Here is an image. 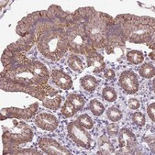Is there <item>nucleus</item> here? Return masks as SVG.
<instances>
[{"label": "nucleus", "instance_id": "obj_1", "mask_svg": "<svg viewBox=\"0 0 155 155\" xmlns=\"http://www.w3.org/2000/svg\"><path fill=\"white\" fill-rule=\"evenodd\" d=\"M74 24L73 14L64 11L59 6L51 5L46 11H36L22 18L18 23L16 31L21 37L31 35L38 42L40 36L48 30L53 28L68 29Z\"/></svg>", "mask_w": 155, "mask_h": 155}, {"label": "nucleus", "instance_id": "obj_2", "mask_svg": "<svg viewBox=\"0 0 155 155\" xmlns=\"http://www.w3.org/2000/svg\"><path fill=\"white\" fill-rule=\"evenodd\" d=\"M73 17L74 22L84 28L95 50L104 48L110 30L115 26V18L90 7L77 9Z\"/></svg>", "mask_w": 155, "mask_h": 155}, {"label": "nucleus", "instance_id": "obj_3", "mask_svg": "<svg viewBox=\"0 0 155 155\" xmlns=\"http://www.w3.org/2000/svg\"><path fill=\"white\" fill-rule=\"evenodd\" d=\"M115 25L126 41L138 44L146 43L150 49H154L155 20L153 18L122 14L115 18Z\"/></svg>", "mask_w": 155, "mask_h": 155}, {"label": "nucleus", "instance_id": "obj_4", "mask_svg": "<svg viewBox=\"0 0 155 155\" xmlns=\"http://www.w3.org/2000/svg\"><path fill=\"white\" fill-rule=\"evenodd\" d=\"M37 44L44 57L51 61L61 59L69 49L66 29L53 28L48 30L40 36Z\"/></svg>", "mask_w": 155, "mask_h": 155}, {"label": "nucleus", "instance_id": "obj_5", "mask_svg": "<svg viewBox=\"0 0 155 155\" xmlns=\"http://www.w3.org/2000/svg\"><path fill=\"white\" fill-rule=\"evenodd\" d=\"M33 137L34 133L28 124L12 120L8 126L3 127L2 141L4 144V153L30 142Z\"/></svg>", "mask_w": 155, "mask_h": 155}, {"label": "nucleus", "instance_id": "obj_6", "mask_svg": "<svg viewBox=\"0 0 155 155\" xmlns=\"http://www.w3.org/2000/svg\"><path fill=\"white\" fill-rule=\"evenodd\" d=\"M66 33L68 47L69 50L73 52L87 56L89 53L96 51L82 26L75 23L68 29H66Z\"/></svg>", "mask_w": 155, "mask_h": 155}, {"label": "nucleus", "instance_id": "obj_7", "mask_svg": "<svg viewBox=\"0 0 155 155\" xmlns=\"http://www.w3.org/2000/svg\"><path fill=\"white\" fill-rule=\"evenodd\" d=\"M0 87L7 92H23L29 96L34 97L39 100L43 101L45 98L59 94V92L54 88L43 84V85H33V84H22L18 83L2 81L0 83Z\"/></svg>", "mask_w": 155, "mask_h": 155}, {"label": "nucleus", "instance_id": "obj_8", "mask_svg": "<svg viewBox=\"0 0 155 155\" xmlns=\"http://www.w3.org/2000/svg\"><path fill=\"white\" fill-rule=\"evenodd\" d=\"M104 48L111 61L119 63L123 60L125 54L126 40L116 25L110 30Z\"/></svg>", "mask_w": 155, "mask_h": 155}, {"label": "nucleus", "instance_id": "obj_9", "mask_svg": "<svg viewBox=\"0 0 155 155\" xmlns=\"http://www.w3.org/2000/svg\"><path fill=\"white\" fill-rule=\"evenodd\" d=\"M67 130L70 139L79 147L84 149H90L92 147L93 140L88 131L81 127L76 121H73L68 124Z\"/></svg>", "mask_w": 155, "mask_h": 155}, {"label": "nucleus", "instance_id": "obj_10", "mask_svg": "<svg viewBox=\"0 0 155 155\" xmlns=\"http://www.w3.org/2000/svg\"><path fill=\"white\" fill-rule=\"evenodd\" d=\"M118 141L120 151L118 154H134L138 150V141L135 135L128 129L118 131Z\"/></svg>", "mask_w": 155, "mask_h": 155}, {"label": "nucleus", "instance_id": "obj_11", "mask_svg": "<svg viewBox=\"0 0 155 155\" xmlns=\"http://www.w3.org/2000/svg\"><path fill=\"white\" fill-rule=\"evenodd\" d=\"M38 110V104H32L27 108L18 107H8L1 110V120L8 118H21L28 119L32 117Z\"/></svg>", "mask_w": 155, "mask_h": 155}, {"label": "nucleus", "instance_id": "obj_12", "mask_svg": "<svg viewBox=\"0 0 155 155\" xmlns=\"http://www.w3.org/2000/svg\"><path fill=\"white\" fill-rule=\"evenodd\" d=\"M119 86L125 91L127 94H136L139 90V79L137 74L131 71H125L120 74L118 80Z\"/></svg>", "mask_w": 155, "mask_h": 155}, {"label": "nucleus", "instance_id": "obj_13", "mask_svg": "<svg viewBox=\"0 0 155 155\" xmlns=\"http://www.w3.org/2000/svg\"><path fill=\"white\" fill-rule=\"evenodd\" d=\"M39 146L42 151L49 155H70L72 154L65 147L61 145L55 140L50 138H43L40 140Z\"/></svg>", "mask_w": 155, "mask_h": 155}, {"label": "nucleus", "instance_id": "obj_14", "mask_svg": "<svg viewBox=\"0 0 155 155\" xmlns=\"http://www.w3.org/2000/svg\"><path fill=\"white\" fill-rule=\"evenodd\" d=\"M36 125L46 131H53L58 127V119L57 117L50 113L42 112L35 117Z\"/></svg>", "mask_w": 155, "mask_h": 155}, {"label": "nucleus", "instance_id": "obj_15", "mask_svg": "<svg viewBox=\"0 0 155 155\" xmlns=\"http://www.w3.org/2000/svg\"><path fill=\"white\" fill-rule=\"evenodd\" d=\"M37 42V40L31 36V35H26L24 37H22L20 40H18V41L10 44L8 46V50L14 51V52H22L28 51L32 48V46Z\"/></svg>", "mask_w": 155, "mask_h": 155}, {"label": "nucleus", "instance_id": "obj_16", "mask_svg": "<svg viewBox=\"0 0 155 155\" xmlns=\"http://www.w3.org/2000/svg\"><path fill=\"white\" fill-rule=\"evenodd\" d=\"M86 63L87 67L91 68L93 72L96 74L105 71L106 64L104 61V57L97 51H93L86 56Z\"/></svg>", "mask_w": 155, "mask_h": 155}, {"label": "nucleus", "instance_id": "obj_17", "mask_svg": "<svg viewBox=\"0 0 155 155\" xmlns=\"http://www.w3.org/2000/svg\"><path fill=\"white\" fill-rule=\"evenodd\" d=\"M52 82L60 88L69 90L73 86V80L70 75L61 70H54L51 73Z\"/></svg>", "mask_w": 155, "mask_h": 155}, {"label": "nucleus", "instance_id": "obj_18", "mask_svg": "<svg viewBox=\"0 0 155 155\" xmlns=\"http://www.w3.org/2000/svg\"><path fill=\"white\" fill-rule=\"evenodd\" d=\"M98 148L99 151L98 154H113L115 153V147L113 146L112 142L106 135H102L98 140Z\"/></svg>", "mask_w": 155, "mask_h": 155}, {"label": "nucleus", "instance_id": "obj_19", "mask_svg": "<svg viewBox=\"0 0 155 155\" xmlns=\"http://www.w3.org/2000/svg\"><path fill=\"white\" fill-rule=\"evenodd\" d=\"M63 100H64V97H61L60 94H57V95L51 96V97L45 98L42 101V105L44 107L49 108L52 111H55L61 107V101Z\"/></svg>", "mask_w": 155, "mask_h": 155}, {"label": "nucleus", "instance_id": "obj_20", "mask_svg": "<svg viewBox=\"0 0 155 155\" xmlns=\"http://www.w3.org/2000/svg\"><path fill=\"white\" fill-rule=\"evenodd\" d=\"M81 85L87 92H94L98 85V81L93 75H85L81 78Z\"/></svg>", "mask_w": 155, "mask_h": 155}, {"label": "nucleus", "instance_id": "obj_21", "mask_svg": "<svg viewBox=\"0 0 155 155\" xmlns=\"http://www.w3.org/2000/svg\"><path fill=\"white\" fill-rule=\"evenodd\" d=\"M67 63H68V66L76 73H82L85 68L82 60L78 56H75V55H71L68 58Z\"/></svg>", "mask_w": 155, "mask_h": 155}, {"label": "nucleus", "instance_id": "obj_22", "mask_svg": "<svg viewBox=\"0 0 155 155\" xmlns=\"http://www.w3.org/2000/svg\"><path fill=\"white\" fill-rule=\"evenodd\" d=\"M127 60L131 64H140L144 61V54L140 51H130L127 53Z\"/></svg>", "mask_w": 155, "mask_h": 155}, {"label": "nucleus", "instance_id": "obj_23", "mask_svg": "<svg viewBox=\"0 0 155 155\" xmlns=\"http://www.w3.org/2000/svg\"><path fill=\"white\" fill-rule=\"evenodd\" d=\"M67 100H69L74 105L76 111L82 110L84 108V104H85V98L83 96L78 95V94H71V95H69Z\"/></svg>", "mask_w": 155, "mask_h": 155}, {"label": "nucleus", "instance_id": "obj_24", "mask_svg": "<svg viewBox=\"0 0 155 155\" xmlns=\"http://www.w3.org/2000/svg\"><path fill=\"white\" fill-rule=\"evenodd\" d=\"M139 73L142 77L150 79V78L154 77V75H155V68H154L153 64H151L150 63H145L140 67Z\"/></svg>", "mask_w": 155, "mask_h": 155}, {"label": "nucleus", "instance_id": "obj_25", "mask_svg": "<svg viewBox=\"0 0 155 155\" xmlns=\"http://www.w3.org/2000/svg\"><path fill=\"white\" fill-rule=\"evenodd\" d=\"M76 122L81 127H83L85 130H91V129H93V127H94V121H93V119L87 114L80 115L77 117Z\"/></svg>", "mask_w": 155, "mask_h": 155}, {"label": "nucleus", "instance_id": "obj_26", "mask_svg": "<svg viewBox=\"0 0 155 155\" xmlns=\"http://www.w3.org/2000/svg\"><path fill=\"white\" fill-rule=\"evenodd\" d=\"M89 109L93 113V115H95V116H101L105 111L104 105L97 99L91 100L89 104Z\"/></svg>", "mask_w": 155, "mask_h": 155}, {"label": "nucleus", "instance_id": "obj_27", "mask_svg": "<svg viewBox=\"0 0 155 155\" xmlns=\"http://www.w3.org/2000/svg\"><path fill=\"white\" fill-rule=\"evenodd\" d=\"M107 116L109 120L112 122H117L122 118V112L116 107H111L107 111Z\"/></svg>", "mask_w": 155, "mask_h": 155}, {"label": "nucleus", "instance_id": "obj_28", "mask_svg": "<svg viewBox=\"0 0 155 155\" xmlns=\"http://www.w3.org/2000/svg\"><path fill=\"white\" fill-rule=\"evenodd\" d=\"M102 95H103L104 99L108 101V102H114L117 100V97L116 90L110 86H107L103 89Z\"/></svg>", "mask_w": 155, "mask_h": 155}, {"label": "nucleus", "instance_id": "obj_29", "mask_svg": "<svg viewBox=\"0 0 155 155\" xmlns=\"http://www.w3.org/2000/svg\"><path fill=\"white\" fill-rule=\"evenodd\" d=\"M5 154H14V155H33V154H41V152L37 151L35 149H21V148H18V149H13L10 150L7 152H5Z\"/></svg>", "mask_w": 155, "mask_h": 155}, {"label": "nucleus", "instance_id": "obj_30", "mask_svg": "<svg viewBox=\"0 0 155 155\" xmlns=\"http://www.w3.org/2000/svg\"><path fill=\"white\" fill-rule=\"evenodd\" d=\"M75 112H76V109L74 107V105L69 100H66L65 103L64 104V107H61V114L65 117H71L75 114Z\"/></svg>", "mask_w": 155, "mask_h": 155}, {"label": "nucleus", "instance_id": "obj_31", "mask_svg": "<svg viewBox=\"0 0 155 155\" xmlns=\"http://www.w3.org/2000/svg\"><path fill=\"white\" fill-rule=\"evenodd\" d=\"M132 120H133V122L136 124V125L139 126V127L144 126L145 123H146L145 116L141 112H135L132 115Z\"/></svg>", "mask_w": 155, "mask_h": 155}, {"label": "nucleus", "instance_id": "obj_32", "mask_svg": "<svg viewBox=\"0 0 155 155\" xmlns=\"http://www.w3.org/2000/svg\"><path fill=\"white\" fill-rule=\"evenodd\" d=\"M119 131V126L117 123H110L107 127V132L110 137H114L116 135H117Z\"/></svg>", "mask_w": 155, "mask_h": 155}, {"label": "nucleus", "instance_id": "obj_33", "mask_svg": "<svg viewBox=\"0 0 155 155\" xmlns=\"http://www.w3.org/2000/svg\"><path fill=\"white\" fill-rule=\"evenodd\" d=\"M140 101L137 98L130 99V101H129V107L130 109L137 110L138 108H140Z\"/></svg>", "mask_w": 155, "mask_h": 155}, {"label": "nucleus", "instance_id": "obj_34", "mask_svg": "<svg viewBox=\"0 0 155 155\" xmlns=\"http://www.w3.org/2000/svg\"><path fill=\"white\" fill-rule=\"evenodd\" d=\"M147 113H148V115H149V117H150V118L154 122V120H155V104L154 103H151L149 107H148V108H147Z\"/></svg>", "mask_w": 155, "mask_h": 155}, {"label": "nucleus", "instance_id": "obj_35", "mask_svg": "<svg viewBox=\"0 0 155 155\" xmlns=\"http://www.w3.org/2000/svg\"><path fill=\"white\" fill-rule=\"evenodd\" d=\"M104 75L106 77L107 80L110 81V80H114L115 77H116V73L114 70L112 69H107V70H105L104 72Z\"/></svg>", "mask_w": 155, "mask_h": 155}, {"label": "nucleus", "instance_id": "obj_36", "mask_svg": "<svg viewBox=\"0 0 155 155\" xmlns=\"http://www.w3.org/2000/svg\"><path fill=\"white\" fill-rule=\"evenodd\" d=\"M144 141L148 144V146L150 147L151 151L154 152V137L153 136H147L144 139Z\"/></svg>", "mask_w": 155, "mask_h": 155}, {"label": "nucleus", "instance_id": "obj_37", "mask_svg": "<svg viewBox=\"0 0 155 155\" xmlns=\"http://www.w3.org/2000/svg\"><path fill=\"white\" fill-rule=\"evenodd\" d=\"M150 57L152 60H154V50L152 51V52H150Z\"/></svg>", "mask_w": 155, "mask_h": 155}]
</instances>
